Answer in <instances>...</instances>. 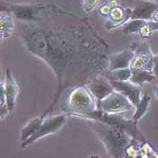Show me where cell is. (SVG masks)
Instances as JSON below:
<instances>
[{
  "label": "cell",
  "mask_w": 158,
  "mask_h": 158,
  "mask_svg": "<svg viewBox=\"0 0 158 158\" xmlns=\"http://www.w3.org/2000/svg\"><path fill=\"white\" fill-rule=\"evenodd\" d=\"M88 120L91 130L106 146L107 151L112 157H121L125 156V151L132 140V137L129 136L126 130L99 120Z\"/></svg>",
  "instance_id": "1"
},
{
  "label": "cell",
  "mask_w": 158,
  "mask_h": 158,
  "mask_svg": "<svg viewBox=\"0 0 158 158\" xmlns=\"http://www.w3.org/2000/svg\"><path fill=\"white\" fill-rule=\"evenodd\" d=\"M110 81L113 86L114 89L122 93L127 98H129V100L132 102V104L135 107L141 100L142 94H141V87L133 83L130 81H116L113 79H110Z\"/></svg>",
  "instance_id": "7"
},
{
  "label": "cell",
  "mask_w": 158,
  "mask_h": 158,
  "mask_svg": "<svg viewBox=\"0 0 158 158\" xmlns=\"http://www.w3.org/2000/svg\"><path fill=\"white\" fill-rule=\"evenodd\" d=\"M158 9V5L153 1H140L131 11V19L151 20L153 14Z\"/></svg>",
  "instance_id": "10"
},
{
  "label": "cell",
  "mask_w": 158,
  "mask_h": 158,
  "mask_svg": "<svg viewBox=\"0 0 158 158\" xmlns=\"http://www.w3.org/2000/svg\"><path fill=\"white\" fill-rule=\"evenodd\" d=\"M150 102H151V96L148 93H146V94H145L142 97L140 102L135 106V111L134 115H133V118H132L133 121H134V133H133V135H132V138L133 139H135L137 122L146 114V111L148 110Z\"/></svg>",
  "instance_id": "13"
},
{
  "label": "cell",
  "mask_w": 158,
  "mask_h": 158,
  "mask_svg": "<svg viewBox=\"0 0 158 158\" xmlns=\"http://www.w3.org/2000/svg\"><path fill=\"white\" fill-rule=\"evenodd\" d=\"M112 78L113 80L116 81H129L132 75V71L130 67L128 68H123V69H118L111 72Z\"/></svg>",
  "instance_id": "17"
},
{
  "label": "cell",
  "mask_w": 158,
  "mask_h": 158,
  "mask_svg": "<svg viewBox=\"0 0 158 158\" xmlns=\"http://www.w3.org/2000/svg\"><path fill=\"white\" fill-rule=\"evenodd\" d=\"M88 89L90 90L92 95L96 98L98 103L106 97H108L110 93H112L115 90L110 81H107L101 77L93 80L88 85Z\"/></svg>",
  "instance_id": "8"
},
{
  "label": "cell",
  "mask_w": 158,
  "mask_h": 158,
  "mask_svg": "<svg viewBox=\"0 0 158 158\" xmlns=\"http://www.w3.org/2000/svg\"><path fill=\"white\" fill-rule=\"evenodd\" d=\"M156 56H157V57H158V54H157V55H156Z\"/></svg>",
  "instance_id": "24"
},
{
  "label": "cell",
  "mask_w": 158,
  "mask_h": 158,
  "mask_svg": "<svg viewBox=\"0 0 158 158\" xmlns=\"http://www.w3.org/2000/svg\"><path fill=\"white\" fill-rule=\"evenodd\" d=\"M130 49L135 53L134 58L130 64L131 71H147L153 73L155 56L146 43L134 42L131 44Z\"/></svg>",
  "instance_id": "3"
},
{
  "label": "cell",
  "mask_w": 158,
  "mask_h": 158,
  "mask_svg": "<svg viewBox=\"0 0 158 158\" xmlns=\"http://www.w3.org/2000/svg\"><path fill=\"white\" fill-rule=\"evenodd\" d=\"M63 110L70 116L84 118L98 109L90 90L83 86L71 89L63 104Z\"/></svg>",
  "instance_id": "2"
},
{
  "label": "cell",
  "mask_w": 158,
  "mask_h": 158,
  "mask_svg": "<svg viewBox=\"0 0 158 158\" xmlns=\"http://www.w3.org/2000/svg\"><path fill=\"white\" fill-rule=\"evenodd\" d=\"M129 81L139 87H142L146 82H152L154 81H157V78L152 72L137 71L132 72V75Z\"/></svg>",
  "instance_id": "16"
},
{
  "label": "cell",
  "mask_w": 158,
  "mask_h": 158,
  "mask_svg": "<svg viewBox=\"0 0 158 158\" xmlns=\"http://www.w3.org/2000/svg\"><path fill=\"white\" fill-rule=\"evenodd\" d=\"M41 5H15L1 2V11L13 14L17 19L24 21H35L37 14L41 10Z\"/></svg>",
  "instance_id": "6"
},
{
  "label": "cell",
  "mask_w": 158,
  "mask_h": 158,
  "mask_svg": "<svg viewBox=\"0 0 158 158\" xmlns=\"http://www.w3.org/2000/svg\"><path fill=\"white\" fill-rule=\"evenodd\" d=\"M157 1H158V0H157Z\"/></svg>",
  "instance_id": "25"
},
{
  "label": "cell",
  "mask_w": 158,
  "mask_h": 158,
  "mask_svg": "<svg viewBox=\"0 0 158 158\" xmlns=\"http://www.w3.org/2000/svg\"><path fill=\"white\" fill-rule=\"evenodd\" d=\"M149 1H157V0H149Z\"/></svg>",
  "instance_id": "23"
},
{
  "label": "cell",
  "mask_w": 158,
  "mask_h": 158,
  "mask_svg": "<svg viewBox=\"0 0 158 158\" xmlns=\"http://www.w3.org/2000/svg\"><path fill=\"white\" fill-rule=\"evenodd\" d=\"M151 20H153V21H155V22H157L158 23V9H156V10L155 11V13L153 14Z\"/></svg>",
  "instance_id": "21"
},
{
  "label": "cell",
  "mask_w": 158,
  "mask_h": 158,
  "mask_svg": "<svg viewBox=\"0 0 158 158\" xmlns=\"http://www.w3.org/2000/svg\"><path fill=\"white\" fill-rule=\"evenodd\" d=\"M68 116L69 115L67 113H65V114H61V115H57V116H54V117L44 118L42 126L39 128V130L32 137H30L29 139L22 142L21 147L24 148L27 146L33 144L34 142H35L38 139L58 131L61 127L65 124Z\"/></svg>",
  "instance_id": "5"
},
{
  "label": "cell",
  "mask_w": 158,
  "mask_h": 158,
  "mask_svg": "<svg viewBox=\"0 0 158 158\" xmlns=\"http://www.w3.org/2000/svg\"><path fill=\"white\" fill-rule=\"evenodd\" d=\"M153 73L156 76L158 81V57L156 55L155 56V60H154V69H153Z\"/></svg>",
  "instance_id": "20"
},
{
  "label": "cell",
  "mask_w": 158,
  "mask_h": 158,
  "mask_svg": "<svg viewBox=\"0 0 158 158\" xmlns=\"http://www.w3.org/2000/svg\"><path fill=\"white\" fill-rule=\"evenodd\" d=\"M134 52L130 50H125L123 52L115 53L110 57V65L109 69L110 72L130 67L131 61L134 58Z\"/></svg>",
  "instance_id": "11"
},
{
  "label": "cell",
  "mask_w": 158,
  "mask_h": 158,
  "mask_svg": "<svg viewBox=\"0 0 158 158\" xmlns=\"http://www.w3.org/2000/svg\"><path fill=\"white\" fill-rule=\"evenodd\" d=\"M108 16L109 19L106 22L105 27L108 30H111L113 28L121 26V24H126L128 20H130L131 12L128 14L119 6H117L115 7H112Z\"/></svg>",
  "instance_id": "12"
},
{
  "label": "cell",
  "mask_w": 158,
  "mask_h": 158,
  "mask_svg": "<svg viewBox=\"0 0 158 158\" xmlns=\"http://www.w3.org/2000/svg\"><path fill=\"white\" fill-rule=\"evenodd\" d=\"M2 82L4 85V90H5V94H6V98L7 109L9 110V112H12L15 109V98L17 97L19 89H18V85L16 84L9 69L6 70L5 81Z\"/></svg>",
  "instance_id": "9"
},
{
  "label": "cell",
  "mask_w": 158,
  "mask_h": 158,
  "mask_svg": "<svg viewBox=\"0 0 158 158\" xmlns=\"http://www.w3.org/2000/svg\"><path fill=\"white\" fill-rule=\"evenodd\" d=\"M15 28L14 19L13 16L8 14H1L0 16V33H1V38H8L11 36L13 31Z\"/></svg>",
  "instance_id": "15"
},
{
  "label": "cell",
  "mask_w": 158,
  "mask_h": 158,
  "mask_svg": "<svg viewBox=\"0 0 158 158\" xmlns=\"http://www.w3.org/2000/svg\"><path fill=\"white\" fill-rule=\"evenodd\" d=\"M45 115L46 114L44 113L43 116L39 117V118H33L32 120L28 122L27 125L24 126L23 129H22V132H21V140H22V142H24L25 140L29 139L30 137H32L39 130L40 127L42 126V124L44 122Z\"/></svg>",
  "instance_id": "14"
},
{
  "label": "cell",
  "mask_w": 158,
  "mask_h": 158,
  "mask_svg": "<svg viewBox=\"0 0 158 158\" xmlns=\"http://www.w3.org/2000/svg\"><path fill=\"white\" fill-rule=\"evenodd\" d=\"M98 109L110 114H119L132 110L133 104L122 93L114 90L108 97L97 104Z\"/></svg>",
  "instance_id": "4"
},
{
  "label": "cell",
  "mask_w": 158,
  "mask_h": 158,
  "mask_svg": "<svg viewBox=\"0 0 158 158\" xmlns=\"http://www.w3.org/2000/svg\"><path fill=\"white\" fill-rule=\"evenodd\" d=\"M98 4V0H82L83 9L87 13L91 12Z\"/></svg>",
  "instance_id": "18"
},
{
  "label": "cell",
  "mask_w": 158,
  "mask_h": 158,
  "mask_svg": "<svg viewBox=\"0 0 158 158\" xmlns=\"http://www.w3.org/2000/svg\"><path fill=\"white\" fill-rule=\"evenodd\" d=\"M155 94H156V98L158 99V85H156V87H155Z\"/></svg>",
  "instance_id": "22"
},
{
  "label": "cell",
  "mask_w": 158,
  "mask_h": 158,
  "mask_svg": "<svg viewBox=\"0 0 158 158\" xmlns=\"http://www.w3.org/2000/svg\"><path fill=\"white\" fill-rule=\"evenodd\" d=\"M111 9H112V6H110V4H104V5H102L99 8H98V13L101 15H103V16H105V15H109V14L111 11Z\"/></svg>",
  "instance_id": "19"
}]
</instances>
